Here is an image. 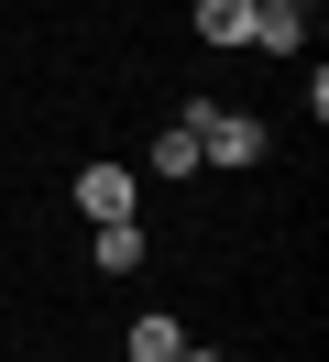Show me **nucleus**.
Instances as JSON below:
<instances>
[{
	"instance_id": "obj_9",
	"label": "nucleus",
	"mask_w": 329,
	"mask_h": 362,
	"mask_svg": "<svg viewBox=\"0 0 329 362\" xmlns=\"http://www.w3.org/2000/svg\"><path fill=\"white\" fill-rule=\"evenodd\" d=\"M253 11H263V0H253Z\"/></svg>"
},
{
	"instance_id": "obj_5",
	"label": "nucleus",
	"mask_w": 329,
	"mask_h": 362,
	"mask_svg": "<svg viewBox=\"0 0 329 362\" xmlns=\"http://www.w3.org/2000/svg\"><path fill=\"white\" fill-rule=\"evenodd\" d=\"M99 274H143V230L132 220H99Z\"/></svg>"
},
{
	"instance_id": "obj_1",
	"label": "nucleus",
	"mask_w": 329,
	"mask_h": 362,
	"mask_svg": "<svg viewBox=\"0 0 329 362\" xmlns=\"http://www.w3.org/2000/svg\"><path fill=\"white\" fill-rule=\"evenodd\" d=\"M187 132H197V165H253V154H263V121H253V110H219V99H197Z\"/></svg>"
},
{
	"instance_id": "obj_7",
	"label": "nucleus",
	"mask_w": 329,
	"mask_h": 362,
	"mask_svg": "<svg viewBox=\"0 0 329 362\" xmlns=\"http://www.w3.org/2000/svg\"><path fill=\"white\" fill-rule=\"evenodd\" d=\"M175 351H187L175 318H132V362H175Z\"/></svg>"
},
{
	"instance_id": "obj_3",
	"label": "nucleus",
	"mask_w": 329,
	"mask_h": 362,
	"mask_svg": "<svg viewBox=\"0 0 329 362\" xmlns=\"http://www.w3.org/2000/svg\"><path fill=\"white\" fill-rule=\"evenodd\" d=\"M77 209H88V220H132V165H88V176H77Z\"/></svg>"
},
{
	"instance_id": "obj_4",
	"label": "nucleus",
	"mask_w": 329,
	"mask_h": 362,
	"mask_svg": "<svg viewBox=\"0 0 329 362\" xmlns=\"http://www.w3.org/2000/svg\"><path fill=\"white\" fill-rule=\"evenodd\" d=\"M187 23H197V45H241L253 33V0H197Z\"/></svg>"
},
{
	"instance_id": "obj_6",
	"label": "nucleus",
	"mask_w": 329,
	"mask_h": 362,
	"mask_svg": "<svg viewBox=\"0 0 329 362\" xmlns=\"http://www.w3.org/2000/svg\"><path fill=\"white\" fill-rule=\"evenodd\" d=\"M154 176H197V132H187V121L154 132Z\"/></svg>"
},
{
	"instance_id": "obj_2",
	"label": "nucleus",
	"mask_w": 329,
	"mask_h": 362,
	"mask_svg": "<svg viewBox=\"0 0 329 362\" xmlns=\"http://www.w3.org/2000/svg\"><path fill=\"white\" fill-rule=\"evenodd\" d=\"M241 45H263V55H307V11H296V0H263Z\"/></svg>"
},
{
	"instance_id": "obj_8",
	"label": "nucleus",
	"mask_w": 329,
	"mask_h": 362,
	"mask_svg": "<svg viewBox=\"0 0 329 362\" xmlns=\"http://www.w3.org/2000/svg\"><path fill=\"white\" fill-rule=\"evenodd\" d=\"M175 362H219V351H175Z\"/></svg>"
}]
</instances>
